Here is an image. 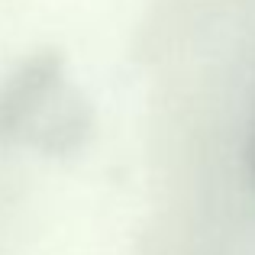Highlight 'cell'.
<instances>
[]
</instances>
